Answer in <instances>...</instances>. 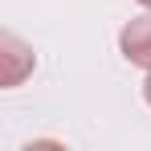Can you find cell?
I'll list each match as a JSON object with an SVG mask.
<instances>
[{
	"mask_svg": "<svg viewBox=\"0 0 151 151\" xmlns=\"http://www.w3.org/2000/svg\"><path fill=\"white\" fill-rule=\"evenodd\" d=\"M119 49H123V57L131 61V65L151 70V17H135V21L123 29Z\"/></svg>",
	"mask_w": 151,
	"mask_h": 151,
	"instance_id": "obj_2",
	"label": "cell"
},
{
	"mask_svg": "<svg viewBox=\"0 0 151 151\" xmlns=\"http://www.w3.org/2000/svg\"><path fill=\"white\" fill-rule=\"evenodd\" d=\"M143 94H147V102H151V74H147V82H143Z\"/></svg>",
	"mask_w": 151,
	"mask_h": 151,
	"instance_id": "obj_3",
	"label": "cell"
},
{
	"mask_svg": "<svg viewBox=\"0 0 151 151\" xmlns=\"http://www.w3.org/2000/svg\"><path fill=\"white\" fill-rule=\"evenodd\" d=\"M0 61H4V70H0V82L4 86H21L33 74V49H29L21 37H12V33L0 37Z\"/></svg>",
	"mask_w": 151,
	"mask_h": 151,
	"instance_id": "obj_1",
	"label": "cell"
},
{
	"mask_svg": "<svg viewBox=\"0 0 151 151\" xmlns=\"http://www.w3.org/2000/svg\"><path fill=\"white\" fill-rule=\"evenodd\" d=\"M139 4H147V8H151V0H139Z\"/></svg>",
	"mask_w": 151,
	"mask_h": 151,
	"instance_id": "obj_4",
	"label": "cell"
}]
</instances>
